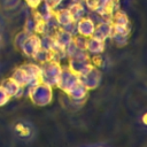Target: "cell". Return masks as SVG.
<instances>
[{"label": "cell", "mask_w": 147, "mask_h": 147, "mask_svg": "<svg viewBox=\"0 0 147 147\" xmlns=\"http://www.w3.org/2000/svg\"><path fill=\"white\" fill-rule=\"evenodd\" d=\"M67 8L69 9L75 22H77L78 20H80L82 17H84L88 14L87 9L85 8L84 2H69L67 5Z\"/></svg>", "instance_id": "cell-17"}, {"label": "cell", "mask_w": 147, "mask_h": 147, "mask_svg": "<svg viewBox=\"0 0 147 147\" xmlns=\"http://www.w3.org/2000/svg\"><path fill=\"white\" fill-rule=\"evenodd\" d=\"M85 49H86V52L88 53V55L103 54V52H105V49H106V41L95 39V38H93V37L87 38Z\"/></svg>", "instance_id": "cell-15"}, {"label": "cell", "mask_w": 147, "mask_h": 147, "mask_svg": "<svg viewBox=\"0 0 147 147\" xmlns=\"http://www.w3.org/2000/svg\"><path fill=\"white\" fill-rule=\"evenodd\" d=\"M13 137L22 142H30L34 139L37 130L32 122L24 118H18L13 122L10 126Z\"/></svg>", "instance_id": "cell-2"}, {"label": "cell", "mask_w": 147, "mask_h": 147, "mask_svg": "<svg viewBox=\"0 0 147 147\" xmlns=\"http://www.w3.org/2000/svg\"><path fill=\"white\" fill-rule=\"evenodd\" d=\"M69 70H71L77 76L83 75L90 68H92V64L90 63V59L79 60V59H68V63L65 65Z\"/></svg>", "instance_id": "cell-14"}, {"label": "cell", "mask_w": 147, "mask_h": 147, "mask_svg": "<svg viewBox=\"0 0 147 147\" xmlns=\"http://www.w3.org/2000/svg\"><path fill=\"white\" fill-rule=\"evenodd\" d=\"M121 8V1L116 0H98V9L94 13L98 21L110 22L111 16L116 9Z\"/></svg>", "instance_id": "cell-8"}, {"label": "cell", "mask_w": 147, "mask_h": 147, "mask_svg": "<svg viewBox=\"0 0 147 147\" xmlns=\"http://www.w3.org/2000/svg\"><path fill=\"white\" fill-rule=\"evenodd\" d=\"M72 41H74V44H75L77 47H79V48H82V49H85L87 38L83 37V36H80V34H75L74 38H72Z\"/></svg>", "instance_id": "cell-21"}, {"label": "cell", "mask_w": 147, "mask_h": 147, "mask_svg": "<svg viewBox=\"0 0 147 147\" xmlns=\"http://www.w3.org/2000/svg\"><path fill=\"white\" fill-rule=\"evenodd\" d=\"M113 34V26L110 24V22H106V21H99L95 24V29L93 32V38L102 40V41H107L108 39H110Z\"/></svg>", "instance_id": "cell-13"}, {"label": "cell", "mask_w": 147, "mask_h": 147, "mask_svg": "<svg viewBox=\"0 0 147 147\" xmlns=\"http://www.w3.org/2000/svg\"><path fill=\"white\" fill-rule=\"evenodd\" d=\"M1 87L6 91V93L9 95V98H20L23 92H24V87H22L15 79H13L11 77H8L6 79H3L0 83Z\"/></svg>", "instance_id": "cell-12"}, {"label": "cell", "mask_w": 147, "mask_h": 147, "mask_svg": "<svg viewBox=\"0 0 147 147\" xmlns=\"http://www.w3.org/2000/svg\"><path fill=\"white\" fill-rule=\"evenodd\" d=\"M9 100H10L9 95L6 93V91H5V90L1 87V85H0V107H1V106H5L6 103H8Z\"/></svg>", "instance_id": "cell-25"}, {"label": "cell", "mask_w": 147, "mask_h": 147, "mask_svg": "<svg viewBox=\"0 0 147 147\" xmlns=\"http://www.w3.org/2000/svg\"><path fill=\"white\" fill-rule=\"evenodd\" d=\"M82 1H83V2H84V1H85V0H82Z\"/></svg>", "instance_id": "cell-28"}, {"label": "cell", "mask_w": 147, "mask_h": 147, "mask_svg": "<svg viewBox=\"0 0 147 147\" xmlns=\"http://www.w3.org/2000/svg\"><path fill=\"white\" fill-rule=\"evenodd\" d=\"M79 82V77L74 74L71 70H69L67 67H63V70L60 75L59 82L56 84V87H59L62 92H64L65 94H68L70 92V90Z\"/></svg>", "instance_id": "cell-11"}, {"label": "cell", "mask_w": 147, "mask_h": 147, "mask_svg": "<svg viewBox=\"0 0 147 147\" xmlns=\"http://www.w3.org/2000/svg\"><path fill=\"white\" fill-rule=\"evenodd\" d=\"M110 24L113 26V32L115 33H122V34H129L131 32V25H130V18L127 14L119 9H116L111 16Z\"/></svg>", "instance_id": "cell-6"}, {"label": "cell", "mask_w": 147, "mask_h": 147, "mask_svg": "<svg viewBox=\"0 0 147 147\" xmlns=\"http://www.w3.org/2000/svg\"><path fill=\"white\" fill-rule=\"evenodd\" d=\"M54 20L55 22L65 31L70 32L71 34H76V22L74 21L69 9L67 6H61L55 9L54 11Z\"/></svg>", "instance_id": "cell-7"}, {"label": "cell", "mask_w": 147, "mask_h": 147, "mask_svg": "<svg viewBox=\"0 0 147 147\" xmlns=\"http://www.w3.org/2000/svg\"><path fill=\"white\" fill-rule=\"evenodd\" d=\"M129 34H122V33H115L113 32L110 40L117 46V47H124L129 42Z\"/></svg>", "instance_id": "cell-19"}, {"label": "cell", "mask_w": 147, "mask_h": 147, "mask_svg": "<svg viewBox=\"0 0 147 147\" xmlns=\"http://www.w3.org/2000/svg\"><path fill=\"white\" fill-rule=\"evenodd\" d=\"M64 1H65V0H44L45 3H47L49 7H52V8H54V9L61 7Z\"/></svg>", "instance_id": "cell-26"}, {"label": "cell", "mask_w": 147, "mask_h": 147, "mask_svg": "<svg viewBox=\"0 0 147 147\" xmlns=\"http://www.w3.org/2000/svg\"><path fill=\"white\" fill-rule=\"evenodd\" d=\"M96 20L92 14H87L76 22V34H80L85 38H91L95 29Z\"/></svg>", "instance_id": "cell-10"}, {"label": "cell", "mask_w": 147, "mask_h": 147, "mask_svg": "<svg viewBox=\"0 0 147 147\" xmlns=\"http://www.w3.org/2000/svg\"><path fill=\"white\" fill-rule=\"evenodd\" d=\"M84 5L88 14H94L98 9V0H85Z\"/></svg>", "instance_id": "cell-22"}, {"label": "cell", "mask_w": 147, "mask_h": 147, "mask_svg": "<svg viewBox=\"0 0 147 147\" xmlns=\"http://www.w3.org/2000/svg\"><path fill=\"white\" fill-rule=\"evenodd\" d=\"M40 72H41V68H40L39 63L29 62V63L17 67L13 71L10 77L13 79H15L22 87L29 88L38 83H41Z\"/></svg>", "instance_id": "cell-1"}, {"label": "cell", "mask_w": 147, "mask_h": 147, "mask_svg": "<svg viewBox=\"0 0 147 147\" xmlns=\"http://www.w3.org/2000/svg\"><path fill=\"white\" fill-rule=\"evenodd\" d=\"M28 94L30 100L37 106H47L53 100V90L52 86L44 83H38L28 88Z\"/></svg>", "instance_id": "cell-3"}, {"label": "cell", "mask_w": 147, "mask_h": 147, "mask_svg": "<svg viewBox=\"0 0 147 147\" xmlns=\"http://www.w3.org/2000/svg\"><path fill=\"white\" fill-rule=\"evenodd\" d=\"M24 3L26 5V7L30 10H34V9H39L40 6L42 5L44 0H23Z\"/></svg>", "instance_id": "cell-23"}, {"label": "cell", "mask_w": 147, "mask_h": 147, "mask_svg": "<svg viewBox=\"0 0 147 147\" xmlns=\"http://www.w3.org/2000/svg\"><path fill=\"white\" fill-rule=\"evenodd\" d=\"M116 1H121V0H116Z\"/></svg>", "instance_id": "cell-29"}, {"label": "cell", "mask_w": 147, "mask_h": 147, "mask_svg": "<svg viewBox=\"0 0 147 147\" xmlns=\"http://www.w3.org/2000/svg\"><path fill=\"white\" fill-rule=\"evenodd\" d=\"M23 31L25 32V33H33V21H32V18L29 16L26 20H25V22H24V25H23Z\"/></svg>", "instance_id": "cell-24"}, {"label": "cell", "mask_w": 147, "mask_h": 147, "mask_svg": "<svg viewBox=\"0 0 147 147\" xmlns=\"http://www.w3.org/2000/svg\"><path fill=\"white\" fill-rule=\"evenodd\" d=\"M17 48H20V51L26 57L34 60V57L37 56V54L41 49L40 36H38L36 33H30V34L28 33Z\"/></svg>", "instance_id": "cell-5"}, {"label": "cell", "mask_w": 147, "mask_h": 147, "mask_svg": "<svg viewBox=\"0 0 147 147\" xmlns=\"http://www.w3.org/2000/svg\"><path fill=\"white\" fill-rule=\"evenodd\" d=\"M41 72H40V79L41 83L49 85V86H56L60 75L63 70V65L59 61H47L42 64H40Z\"/></svg>", "instance_id": "cell-4"}, {"label": "cell", "mask_w": 147, "mask_h": 147, "mask_svg": "<svg viewBox=\"0 0 147 147\" xmlns=\"http://www.w3.org/2000/svg\"><path fill=\"white\" fill-rule=\"evenodd\" d=\"M141 121H142V123H144V124L147 126V113H146V114H144V116H142Z\"/></svg>", "instance_id": "cell-27"}, {"label": "cell", "mask_w": 147, "mask_h": 147, "mask_svg": "<svg viewBox=\"0 0 147 147\" xmlns=\"http://www.w3.org/2000/svg\"><path fill=\"white\" fill-rule=\"evenodd\" d=\"M51 36H53L54 39H55V41H56L60 46H62V47H65L67 45H69V44L72 41V38H74V34H71L70 32L65 31V30L62 29L61 26H59Z\"/></svg>", "instance_id": "cell-18"}, {"label": "cell", "mask_w": 147, "mask_h": 147, "mask_svg": "<svg viewBox=\"0 0 147 147\" xmlns=\"http://www.w3.org/2000/svg\"><path fill=\"white\" fill-rule=\"evenodd\" d=\"M90 63L92 67L101 69L106 65V59L103 57L102 54H96V55H90Z\"/></svg>", "instance_id": "cell-20"}, {"label": "cell", "mask_w": 147, "mask_h": 147, "mask_svg": "<svg viewBox=\"0 0 147 147\" xmlns=\"http://www.w3.org/2000/svg\"><path fill=\"white\" fill-rule=\"evenodd\" d=\"M87 92H88V90H87L80 82H78V83L70 90V92L68 93V95H69L70 99L74 101V103H78V102H82V101L85 100V98H86V95H87Z\"/></svg>", "instance_id": "cell-16"}, {"label": "cell", "mask_w": 147, "mask_h": 147, "mask_svg": "<svg viewBox=\"0 0 147 147\" xmlns=\"http://www.w3.org/2000/svg\"><path fill=\"white\" fill-rule=\"evenodd\" d=\"M78 77H79V82H80L88 91L95 90V88L100 85V83H101V80H102V75H101L100 69L94 68V67L90 68L86 72H84L83 75H80V76H78Z\"/></svg>", "instance_id": "cell-9"}]
</instances>
